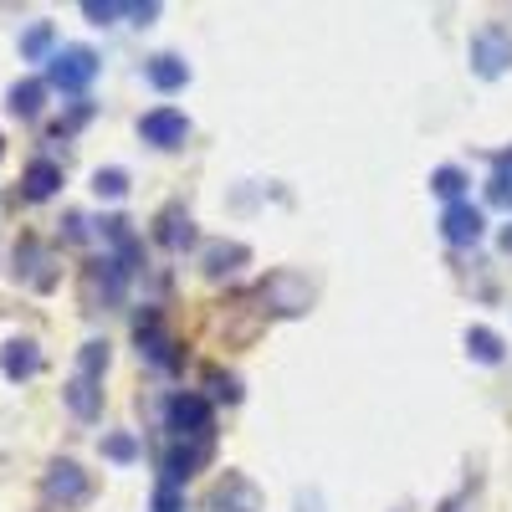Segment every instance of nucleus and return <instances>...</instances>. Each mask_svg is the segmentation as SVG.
Here are the masks:
<instances>
[{"instance_id":"f257e3e1","label":"nucleus","mask_w":512,"mask_h":512,"mask_svg":"<svg viewBox=\"0 0 512 512\" xmlns=\"http://www.w3.org/2000/svg\"><path fill=\"white\" fill-rule=\"evenodd\" d=\"M164 425L175 431V441H216V415L205 395H175L164 405Z\"/></svg>"},{"instance_id":"f03ea898","label":"nucleus","mask_w":512,"mask_h":512,"mask_svg":"<svg viewBox=\"0 0 512 512\" xmlns=\"http://www.w3.org/2000/svg\"><path fill=\"white\" fill-rule=\"evenodd\" d=\"M466 57H472V72L477 77H502L507 67H512V26H502V21H487L477 36H472V47H466Z\"/></svg>"},{"instance_id":"7ed1b4c3","label":"nucleus","mask_w":512,"mask_h":512,"mask_svg":"<svg viewBox=\"0 0 512 512\" xmlns=\"http://www.w3.org/2000/svg\"><path fill=\"white\" fill-rule=\"evenodd\" d=\"M93 77H98V52L93 47H62V52L47 57V88L82 93Z\"/></svg>"},{"instance_id":"20e7f679","label":"nucleus","mask_w":512,"mask_h":512,"mask_svg":"<svg viewBox=\"0 0 512 512\" xmlns=\"http://www.w3.org/2000/svg\"><path fill=\"white\" fill-rule=\"evenodd\" d=\"M41 497H47L52 507H82L93 497V477L82 472L77 461H52L47 477H41Z\"/></svg>"},{"instance_id":"39448f33","label":"nucleus","mask_w":512,"mask_h":512,"mask_svg":"<svg viewBox=\"0 0 512 512\" xmlns=\"http://www.w3.org/2000/svg\"><path fill=\"white\" fill-rule=\"evenodd\" d=\"M205 512H262V487L246 472H226L205 497Z\"/></svg>"},{"instance_id":"423d86ee","label":"nucleus","mask_w":512,"mask_h":512,"mask_svg":"<svg viewBox=\"0 0 512 512\" xmlns=\"http://www.w3.org/2000/svg\"><path fill=\"white\" fill-rule=\"evenodd\" d=\"M210 456H216V441H175L164 456H159V472H164V487H180L190 482L200 466H210Z\"/></svg>"},{"instance_id":"0eeeda50","label":"nucleus","mask_w":512,"mask_h":512,"mask_svg":"<svg viewBox=\"0 0 512 512\" xmlns=\"http://www.w3.org/2000/svg\"><path fill=\"white\" fill-rule=\"evenodd\" d=\"M134 338H139V359H149L154 369H175V364H180L175 338H169V328H164V318H159L154 308H149V313H139Z\"/></svg>"},{"instance_id":"6e6552de","label":"nucleus","mask_w":512,"mask_h":512,"mask_svg":"<svg viewBox=\"0 0 512 512\" xmlns=\"http://www.w3.org/2000/svg\"><path fill=\"white\" fill-rule=\"evenodd\" d=\"M185 134H190V118L180 108H154V113L139 118V139L154 144V149H180Z\"/></svg>"},{"instance_id":"1a4fd4ad","label":"nucleus","mask_w":512,"mask_h":512,"mask_svg":"<svg viewBox=\"0 0 512 512\" xmlns=\"http://www.w3.org/2000/svg\"><path fill=\"white\" fill-rule=\"evenodd\" d=\"M482 231H487V216L472 205V200H456V205H446V216H441V236L451 241V246H477L482 241Z\"/></svg>"},{"instance_id":"9d476101","label":"nucleus","mask_w":512,"mask_h":512,"mask_svg":"<svg viewBox=\"0 0 512 512\" xmlns=\"http://www.w3.org/2000/svg\"><path fill=\"white\" fill-rule=\"evenodd\" d=\"M16 282H31L36 292L57 287V272H52V251L41 246L36 236H26V241L16 246Z\"/></svg>"},{"instance_id":"9b49d317","label":"nucleus","mask_w":512,"mask_h":512,"mask_svg":"<svg viewBox=\"0 0 512 512\" xmlns=\"http://www.w3.org/2000/svg\"><path fill=\"white\" fill-rule=\"evenodd\" d=\"M154 241H159L164 251L195 246V221H190V210H185V205H164L159 221H154Z\"/></svg>"},{"instance_id":"f8f14e48","label":"nucleus","mask_w":512,"mask_h":512,"mask_svg":"<svg viewBox=\"0 0 512 512\" xmlns=\"http://www.w3.org/2000/svg\"><path fill=\"white\" fill-rule=\"evenodd\" d=\"M82 16H88L93 26H108V21H118V16L149 26V21L159 16V6H154V0H144V6H123V0H82Z\"/></svg>"},{"instance_id":"ddd939ff","label":"nucleus","mask_w":512,"mask_h":512,"mask_svg":"<svg viewBox=\"0 0 512 512\" xmlns=\"http://www.w3.org/2000/svg\"><path fill=\"white\" fill-rule=\"evenodd\" d=\"M0 369H6V379H31V374H41V349L31 344V338H11L6 349H0Z\"/></svg>"},{"instance_id":"4468645a","label":"nucleus","mask_w":512,"mask_h":512,"mask_svg":"<svg viewBox=\"0 0 512 512\" xmlns=\"http://www.w3.org/2000/svg\"><path fill=\"white\" fill-rule=\"evenodd\" d=\"M57 185H62V164H52V159H31L26 164V175H21V195L26 200H52Z\"/></svg>"},{"instance_id":"2eb2a0df","label":"nucleus","mask_w":512,"mask_h":512,"mask_svg":"<svg viewBox=\"0 0 512 512\" xmlns=\"http://www.w3.org/2000/svg\"><path fill=\"white\" fill-rule=\"evenodd\" d=\"M67 405H72L77 420H98V415H103V390H98V379L72 374V379H67Z\"/></svg>"},{"instance_id":"dca6fc26","label":"nucleus","mask_w":512,"mask_h":512,"mask_svg":"<svg viewBox=\"0 0 512 512\" xmlns=\"http://www.w3.org/2000/svg\"><path fill=\"white\" fill-rule=\"evenodd\" d=\"M144 72H149V82H154L159 93H180L185 82H190V67H185L175 52H159V57H149V62H144Z\"/></svg>"},{"instance_id":"f3484780","label":"nucleus","mask_w":512,"mask_h":512,"mask_svg":"<svg viewBox=\"0 0 512 512\" xmlns=\"http://www.w3.org/2000/svg\"><path fill=\"white\" fill-rule=\"evenodd\" d=\"M41 103H47V77H21L16 88L6 93V108H11L16 118H36Z\"/></svg>"},{"instance_id":"a211bd4d","label":"nucleus","mask_w":512,"mask_h":512,"mask_svg":"<svg viewBox=\"0 0 512 512\" xmlns=\"http://www.w3.org/2000/svg\"><path fill=\"white\" fill-rule=\"evenodd\" d=\"M246 246L241 241H216V246H205V272L210 277H226V272H236L241 262H246Z\"/></svg>"},{"instance_id":"6ab92c4d","label":"nucleus","mask_w":512,"mask_h":512,"mask_svg":"<svg viewBox=\"0 0 512 512\" xmlns=\"http://www.w3.org/2000/svg\"><path fill=\"white\" fill-rule=\"evenodd\" d=\"M466 354H472L477 364H502V338L492 328H466Z\"/></svg>"},{"instance_id":"aec40b11","label":"nucleus","mask_w":512,"mask_h":512,"mask_svg":"<svg viewBox=\"0 0 512 512\" xmlns=\"http://www.w3.org/2000/svg\"><path fill=\"white\" fill-rule=\"evenodd\" d=\"M139 436H128V431H113V436H103V456L108 461H118V466H128V461H139Z\"/></svg>"},{"instance_id":"412c9836","label":"nucleus","mask_w":512,"mask_h":512,"mask_svg":"<svg viewBox=\"0 0 512 512\" xmlns=\"http://www.w3.org/2000/svg\"><path fill=\"white\" fill-rule=\"evenodd\" d=\"M93 195L98 200H123L128 195V169H98V175H93Z\"/></svg>"},{"instance_id":"4be33fe9","label":"nucleus","mask_w":512,"mask_h":512,"mask_svg":"<svg viewBox=\"0 0 512 512\" xmlns=\"http://www.w3.org/2000/svg\"><path fill=\"white\" fill-rule=\"evenodd\" d=\"M431 190H436L441 200H451V205H456V200H461V190H466V175H461L456 164H441L436 175H431Z\"/></svg>"},{"instance_id":"5701e85b","label":"nucleus","mask_w":512,"mask_h":512,"mask_svg":"<svg viewBox=\"0 0 512 512\" xmlns=\"http://www.w3.org/2000/svg\"><path fill=\"white\" fill-rule=\"evenodd\" d=\"M103 369H108V344H103V338H93V344H82V354H77V374L103 379Z\"/></svg>"},{"instance_id":"b1692460","label":"nucleus","mask_w":512,"mask_h":512,"mask_svg":"<svg viewBox=\"0 0 512 512\" xmlns=\"http://www.w3.org/2000/svg\"><path fill=\"white\" fill-rule=\"evenodd\" d=\"M47 47H52V21H36V26L21 36V57L41 62V57H47Z\"/></svg>"},{"instance_id":"393cba45","label":"nucleus","mask_w":512,"mask_h":512,"mask_svg":"<svg viewBox=\"0 0 512 512\" xmlns=\"http://www.w3.org/2000/svg\"><path fill=\"white\" fill-rule=\"evenodd\" d=\"M205 384H210V395L226 400V405H236V400H241V379H236V374H226V369H210V374H205Z\"/></svg>"},{"instance_id":"a878e982","label":"nucleus","mask_w":512,"mask_h":512,"mask_svg":"<svg viewBox=\"0 0 512 512\" xmlns=\"http://www.w3.org/2000/svg\"><path fill=\"white\" fill-rule=\"evenodd\" d=\"M154 512H185L180 487H164V482H159V492H154Z\"/></svg>"},{"instance_id":"bb28decb","label":"nucleus","mask_w":512,"mask_h":512,"mask_svg":"<svg viewBox=\"0 0 512 512\" xmlns=\"http://www.w3.org/2000/svg\"><path fill=\"white\" fill-rule=\"evenodd\" d=\"M82 236H88V221H82V216H67V241H82Z\"/></svg>"},{"instance_id":"cd10ccee","label":"nucleus","mask_w":512,"mask_h":512,"mask_svg":"<svg viewBox=\"0 0 512 512\" xmlns=\"http://www.w3.org/2000/svg\"><path fill=\"white\" fill-rule=\"evenodd\" d=\"M502 251H512V226H507V231H502Z\"/></svg>"},{"instance_id":"c85d7f7f","label":"nucleus","mask_w":512,"mask_h":512,"mask_svg":"<svg viewBox=\"0 0 512 512\" xmlns=\"http://www.w3.org/2000/svg\"><path fill=\"white\" fill-rule=\"evenodd\" d=\"M441 512H461V502H446V507H441Z\"/></svg>"},{"instance_id":"c756f323","label":"nucleus","mask_w":512,"mask_h":512,"mask_svg":"<svg viewBox=\"0 0 512 512\" xmlns=\"http://www.w3.org/2000/svg\"><path fill=\"white\" fill-rule=\"evenodd\" d=\"M0 154H6V139H0Z\"/></svg>"}]
</instances>
